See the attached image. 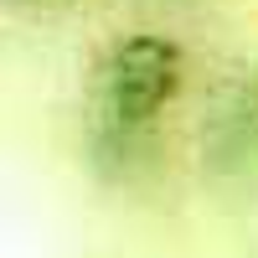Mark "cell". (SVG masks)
I'll return each instance as SVG.
<instances>
[{
	"label": "cell",
	"instance_id": "6da1fadb",
	"mask_svg": "<svg viewBox=\"0 0 258 258\" xmlns=\"http://www.w3.org/2000/svg\"><path fill=\"white\" fill-rule=\"evenodd\" d=\"M181 88V47L170 36L135 31L103 62L98 98L114 124H150Z\"/></svg>",
	"mask_w": 258,
	"mask_h": 258
}]
</instances>
